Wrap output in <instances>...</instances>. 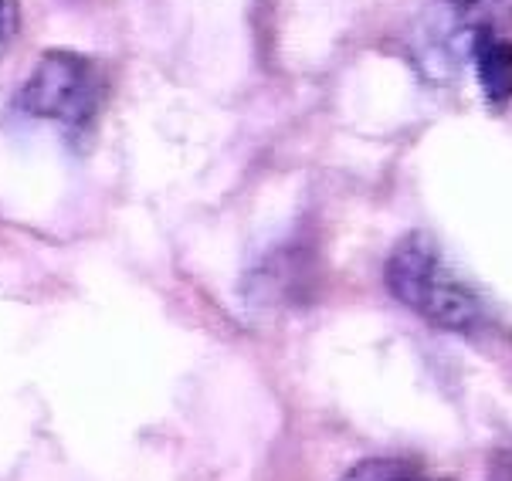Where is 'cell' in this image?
I'll return each instance as SVG.
<instances>
[{"label":"cell","mask_w":512,"mask_h":481,"mask_svg":"<svg viewBox=\"0 0 512 481\" xmlns=\"http://www.w3.org/2000/svg\"><path fill=\"white\" fill-rule=\"evenodd\" d=\"M384 282L397 302L438 329L482 336L485 329L496 326L489 299L441 255L428 234H407L390 251Z\"/></svg>","instance_id":"cell-1"},{"label":"cell","mask_w":512,"mask_h":481,"mask_svg":"<svg viewBox=\"0 0 512 481\" xmlns=\"http://www.w3.org/2000/svg\"><path fill=\"white\" fill-rule=\"evenodd\" d=\"M102 95H106V82H102L95 61L58 48L41 55L28 82L17 92L14 109L28 119L58 122L62 133L78 139L92 133Z\"/></svg>","instance_id":"cell-2"},{"label":"cell","mask_w":512,"mask_h":481,"mask_svg":"<svg viewBox=\"0 0 512 481\" xmlns=\"http://www.w3.org/2000/svg\"><path fill=\"white\" fill-rule=\"evenodd\" d=\"M438 14L445 21L448 41H458L465 55V45L482 31L512 34V0H441Z\"/></svg>","instance_id":"cell-3"},{"label":"cell","mask_w":512,"mask_h":481,"mask_svg":"<svg viewBox=\"0 0 512 481\" xmlns=\"http://www.w3.org/2000/svg\"><path fill=\"white\" fill-rule=\"evenodd\" d=\"M343 481H438V478L424 475L418 465H411L404 458H367L346 471Z\"/></svg>","instance_id":"cell-4"},{"label":"cell","mask_w":512,"mask_h":481,"mask_svg":"<svg viewBox=\"0 0 512 481\" xmlns=\"http://www.w3.org/2000/svg\"><path fill=\"white\" fill-rule=\"evenodd\" d=\"M17 24H21V11H17V0H0V55L11 48Z\"/></svg>","instance_id":"cell-5"}]
</instances>
